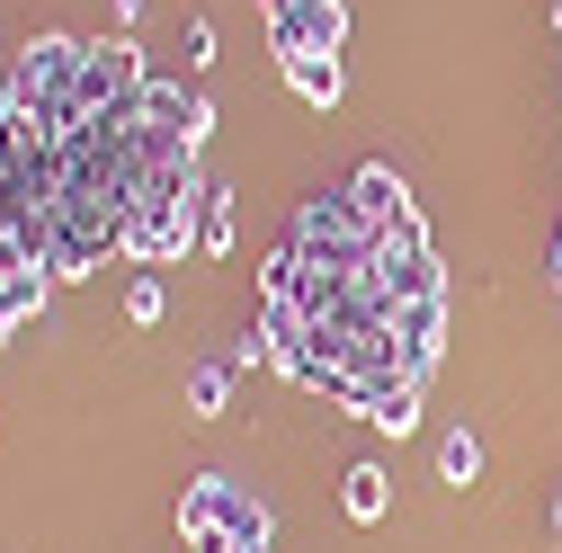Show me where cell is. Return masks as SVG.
<instances>
[{
    "mask_svg": "<svg viewBox=\"0 0 562 553\" xmlns=\"http://www.w3.org/2000/svg\"><path fill=\"white\" fill-rule=\"evenodd\" d=\"M179 544L188 553H268V509L233 473H205L179 492Z\"/></svg>",
    "mask_w": 562,
    "mask_h": 553,
    "instance_id": "obj_1",
    "label": "cell"
},
{
    "mask_svg": "<svg viewBox=\"0 0 562 553\" xmlns=\"http://www.w3.org/2000/svg\"><path fill=\"white\" fill-rule=\"evenodd\" d=\"M144 90H153V63H144L134 36H99V45L81 54V108H90V116H134Z\"/></svg>",
    "mask_w": 562,
    "mask_h": 553,
    "instance_id": "obj_2",
    "label": "cell"
},
{
    "mask_svg": "<svg viewBox=\"0 0 562 553\" xmlns=\"http://www.w3.org/2000/svg\"><path fill=\"white\" fill-rule=\"evenodd\" d=\"M259 19H268L277 54H339V36H348L339 0H259Z\"/></svg>",
    "mask_w": 562,
    "mask_h": 553,
    "instance_id": "obj_3",
    "label": "cell"
},
{
    "mask_svg": "<svg viewBox=\"0 0 562 553\" xmlns=\"http://www.w3.org/2000/svg\"><path fill=\"white\" fill-rule=\"evenodd\" d=\"M358 420H367V429H384V438H411V429H419V375L367 384V393H358Z\"/></svg>",
    "mask_w": 562,
    "mask_h": 553,
    "instance_id": "obj_4",
    "label": "cell"
},
{
    "mask_svg": "<svg viewBox=\"0 0 562 553\" xmlns=\"http://www.w3.org/2000/svg\"><path fill=\"white\" fill-rule=\"evenodd\" d=\"M384 500H393L384 464H348V473H339V509L358 518V527H375V518H384Z\"/></svg>",
    "mask_w": 562,
    "mask_h": 553,
    "instance_id": "obj_5",
    "label": "cell"
},
{
    "mask_svg": "<svg viewBox=\"0 0 562 553\" xmlns=\"http://www.w3.org/2000/svg\"><path fill=\"white\" fill-rule=\"evenodd\" d=\"M277 72H286L295 99H313V108L339 99V54H277Z\"/></svg>",
    "mask_w": 562,
    "mask_h": 553,
    "instance_id": "obj_6",
    "label": "cell"
},
{
    "mask_svg": "<svg viewBox=\"0 0 562 553\" xmlns=\"http://www.w3.org/2000/svg\"><path fill=\"white\" fill-rule=\"evenodd\" d=\"M45 286H54V268H36V259H10V276H0V313H10V321H27V313L45 304Z\"/></svg>",
    "mask_w": 562,
    "mask_h": 553,
    "instance_id": "obj_7",
    "label": "cell"
},
{
    "mask_svg": "<svg viewBox=\"0 0 562 553\" xmlns=\"http://www.w3.org/2000/svg\"><path fill=\"white\" fill-rule=\"evenodd\" d=\"M233 250V188H205V215H196V259H224Z\"/></svg>",
    "mask_w": 562,
    "mask_h": 553,
    "instance_id": "obj_8",
    "label": "cell"
},
{
    "mask_svg": "<svg viewBox=\"0 0 562 553\" xmlns=\"http://www.w3.org/2000/svg\"><path fill=\"white\" fill-rule=\"evenodd\" d=\"M224 402H233V366H196L188 375V410L196 420H224Z\"/></svg>",
    "mask_w": 562,
    "mask_h": 553,
    "instance_id": "obj_9",
    "label": "cell"
},
{
    "mask_svg": "<svg viewBox=\"0 0 562 553\" xmlns=\"http://www.w3.org/2000/svg\"><path fill=\"white\" fill-rule=\"evenodd\" d=\"M438 473H447V482H473V473H482V447H473V438L456 429V438L438 447Z\"/></svg>",
    "mask_w": 562,
    "mask_h": 553,
    "instance_id": "obj_10",
    "label": "cell"
},
{
    "mask_svg": "<svg viewBox=\"0 0 562 553\" xmlns=\"http://www.w3.org/2000/svg\"><path fill=\"white\" fill-rule=\"evenodd\" d=\"M125 321H161V276H134L125 286Z\"/></svg>",
    "mask_w": 562,
    "mask_h": 553,
    "instance_id": "obj_11",
    "label": "cell"
},
{
    "mask_svg": "<svg viewBox=\"0 0 562 553\" xmlns=\"http://www.w3.org/2000/svg\"><path fill=\"white\" fill-rule=\"evenodd\" d=\"M19 116V90H10V72H0V125H10Z\"/></svg>",
    "mask_w": 562,
    "mask_h": 553,
    "instance_id": "obj_12",
    "label": "cell"
},
{
    "mask_svg": "<svg viewBox=\"0 0 562 553\" xmlns=\"http://www.w3.org/2000/svg\"><path fill=\"white\" fill-rule=\"evenodd\" d=\"M544 276H553V286H562V224H553V259H544Z\"/></svg>",
    "mask_w": 562,
    "mask_h": 553,
    "instance_id": "obj_13",
    "label": "cell"
},
{
    "mask_svg": "<svg viewBox=\"0 0 562 553\" xmlns=\"http://www.w3.org/2000/svg\"><path fill=\"white\" fill-rule=\"evenodd\" d=\"M10 330H19V321H10V313H0V339H10Z\"/></svg>",
    "mask_w": 562,
    "mask_h": 553,
    "instance_id": "obj_14",
    "label": "cell"
},
{
    "mask_svg": "<svg viewBox=\"0 0 562 553\" xmlns=\"http://www.w3.org/2000/svg\"><path fill=\"white\" fill-rule=\"evenodd\" d=\"M553 527H562V509H553Z\"/></svg>",
    "mask_w": 562,
    "mask_h": 553,
    "instance_id": "obj_15",
    "label": "cell"
}]
</instances>
